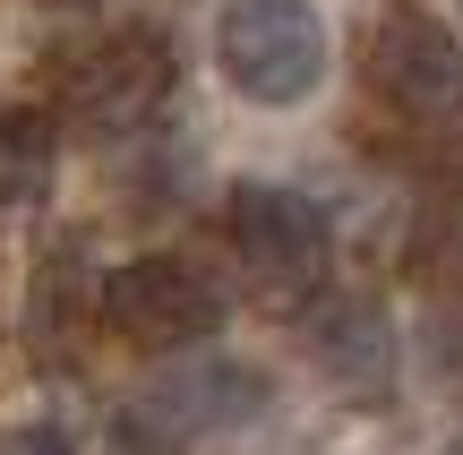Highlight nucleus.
<instances>
[{"mask_svg":"<svg viewBox=\"0 0 463 455\" xmlns=\"http://www.w3.org/2000/svg\"><path fill=\"white\" fill-rule=\"evenodd\" d=\"M215 69L241 103L292 112V103H309L326 86V17L309 0H223Z\"/></svg>","mask_w":463,"mask_h":455,"instance_id":"obj_1","label":"nucleus"},{"mask_svg":"<svg viewBox=\"0 0 463 455\" xmlns=\"http://www.w3.org/2000/svg\"><path fill=\"white\" fill-rule=\"evenodd\" d=\"M103 327L137 353H181V344H206L223 327V284L198 258H172V250L120 258L103 275Z\"/></svg>","mask_w":463,"mask_h":455,"instance_id":"obj_2","label":"nucleus"},{"mask_svg":"<svg viewBox=\"0 0 463 455\" xmlns=\"http://www.w3.org/2000/svg\"><path fill=\"white\" fill-rule=\"evenodd\" d=\"M232 258L258 275L266 301H309L335 258L326 206L300 198V189H275V181H241L232 189Z\"/></svg>","mask_w":463,"mask_h":455,"instance_id":"obj_3","label":"nucleus"},{"mask_svg":"<svg viewBox=\"0 0 463 455\" xmlns=\"http://www.w3.org/2000/svg\"><path fill=\"white\" fill-rule=\"evenodd\" d=\"M172 95V43L155 26H120L103 34L86 61H69V120L95 137H129L164 112Z\"/></svg>","mask_w":463,"mask_h":455,"instance_id":"obj_4","label":"nucleus"},{"mask_svg":"<svg viewBox=\"0 0 463 455\" xmlns=\"http://www.w3.org/2000/svg\"><path fill=\"white\" fill-rule=\"evenodd\" d=\"M361 61H369V86L403 120H455L463 112V43L430 9H386Z\"/></svg>","mask_w":463,"mask_h":455,"instance_id":"obj_5","label":"nucleus"},{"mask_svg":"<svg viewBox=\"0 0 463 455\" xmlns=\"http://www.w3.org/2000/svg\"><path fill=\"white\" fill-rule=\"evenodd\" d=\"M266 404V387L241 370V361H206V370H181L164 387H146L129 412H120V439L129 447H189L206 430H232Z\"/></svg>","mask_w":463,"mask_h":455,"instance_id":"obj_6","label":"nucleus"},{"mask_svg":"<svg viewBox=\"0 0 463 455\" xmlns=\"http://www.w3.org/2000/svg\"><path fill=\"white\" fill-rule=\"evenodd\" d=\"M309 353H317V370L344 378V387H378V378L395 370V327H386L378 301L344 292V301H326L309 318Z\"/></svg>","mask_w":463,"mask_h":455,"instance_id":"obj_7","label":"nucleus"},{"mask_svg":"<svg viewBox=\"0 0 463 455\" xmlns=\"http://www.w3.org/2000/svg\"><path fill=\"white\" fill-rule=\"evenodd\" d=\"M52 155H61V137H52L43 112H0V206H34L43 198Z\"/></svg>","mask_w":463,"mask_h":455,"instance_id":"obj_8","label":"nucleus"},{"mask_svg":"<svg viewBox=\"0 0 463 455\" xmlns=\"http://www.w3.org/2000/svg\"><path fill=\"white\" fill-rule=\"evenodd\" d=\"M0 455H78V422L69 412H26L0 430Z\"/></svg>","mask_w":463,"mask_h":455,"instance_id":"obj_9","label":"nucleus"},{"mask_svg":"<svg viewBox=\"0 0 463 455\" xmlns=\"http://www.w3.org/2000/svg\"><path fill=\"white\" fill-rule=\"evenodd\" d=\"M430 370H438V387L447 395H463V301H447V309H430Z\"/></svg>","mask_w":463,"mask_h":455,"instance_id":"obj_10","label":"nucleus"},{"mask_svg":"<svg viewBox=\"0 0 463 455\" xmlns=\"http://www.w3.org/2000/svg\"><path fill=\"white\" fill-rule=\"evenodd\" d=\"M430 215H438V223H447V232L463 241V137L430 155Z\"/></svg>","mask_w":463,"mask_h":455,"instance_id":"obj_11","label":"nucleus"},{"mask_svg":"<svg viewBox=\"0 0 463 455\" xmlns=\"http://www.w3.org/2000/svg\"><path fill=\"white\" fill-rule=\"evenodd\" d=\"M447 455H463V439H455V447H447Z\"/></svg>","mask_w":463,"mask_h":455,"instance_id":"obj_12","label":"nucleus"}]
</instances>
